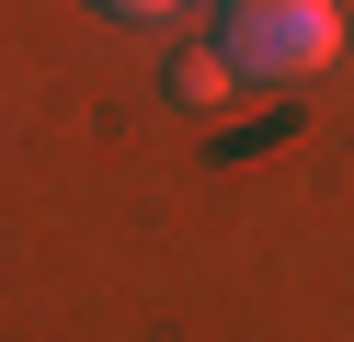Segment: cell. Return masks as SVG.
<instances>
[{"label": "cell", "instance_id": "6da1fadb", "mask_svg": "<svg viewBox=\"0 0 354 342\" xmlns=\"http://www.w3.org/2000/svg\"><path fill=\"white\" fill-rule=\"evenodd\" d=\"M217 57H229L252 91L320 80V68L343 57V12H331V0H229V23H217Z\"/></svg>", "mask_w": 354, "mask_h": 342}, {"label": "cell", "instance_id": "7a4b0ae2", "mask_svg": "<svg viewBox=\"0 0 354 342\" xmlns=\"http://www.w3.org/2000/svg\"><path fill=\"white\" fill-rule=\"evenodd\" d=\"M240 91V68L217 57V46H183V57H171V103H229Z\"/></svg>", "mask_w": 354, "mask_h": 342}, {"label": "cell", "instance_id": "3957f363", "mask_svg": "<svg viewBox=\"0 0 354 342\" xmlns=\"http://www.w3.org/2000/svg\"><path fill=\"white\" fill-rule=\"evenodd\" d=\"M103 12H126V23H160V12H171V0H103Z\"/></svg>", "mask_w": 354, "mask_h": 342}]
</instances>
